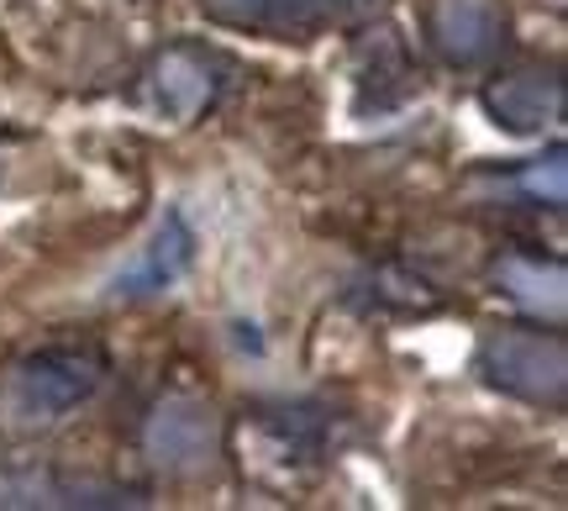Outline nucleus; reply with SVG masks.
<instances>
[{
  "label": "nucleus",
  "instance_id": "nucleus-5",
  "mask_svg": "<svg viewBox=\"0 0 568 511\" xmlns=\"http://www.w3.org/2000/svg\"><path fill=\"white\" fill-rule=\"evenodd\" d=\"M226 84V63L216 53H205V48H190V42H174V48H163L159 59L148 63V74H142V101L159 111L163 122H195L201 111L216 106Z\"/></svg>",
  "mask_w": 568,
  "mask_h": 511
},
{
  "label": "nucleus",
  "instance_id": "nucleus-6",
  "mask_svg": "<svg viewBox=\"0 0 568 511\" xmlns=\"http://www.w3.org/2000/svg\"><path fill=\"white\" fill-rule=\"evenodd\" d=\"M564 80L552 69H516V74H500L495 84H485V111L495 127L506 132H548V127L564 122Z\"/></svg>",
  "mask_w": 568,
  "mask_h": 511
},
{
  "label": "nucleus",
  "instance_id": "nucleus-4",
  "mask_svg": "<svg viewBox=\"0 0 568 511\" xmlns=\"http://www.w3.org/2000/svg\"><path fill=\"white\" fill-rule=\"evenodd\" d=\"M142 449L153 459V470L163 474H180V480L205 474L222 459V417L195 395H163L159 407L148 411Z\"/></svg>",
  "mask_w": 568,
  "mask_h": 511
},
{
  "label": "nucleus",
  "instance_id": "nucleus-7",
  "mask_svg": "<svg viewBox=\"0 0 568 511\" xmlns=\"http://www.w3.org/2000/svg\"><path fill=\"white\" fill-rule=\"evenodd\" d=\"M190 259H195V232H190V222H184L180 211H169L159 222V232H153V243L111 280V295H126V301L159 295V290H169L190 269Z\"/></svg>",
  "mask_w": 568,
  "mask_h": 511
},
{
  "label": "nucleus",
  "instance_id": "nucleus-9",
  "mask_svg": "<svg viewBox=\"0 0 568 511\" xmlns=\"http://www.w3.org/2000/svg\"><path fill=\"white\" fill-rule=\"evenodd\" d=\"M495 285L506 290L516 307L537 311L548 322H564V307H568V274L558 259H531V253H506L495 264Z\"/></svg>",
  "mask_w": 568,
  "mask_h": 511
},
{
  "label": "nucleus",
  "instance_id": "nucleus-1",
  "mask_svg": "<svg viewBox=\"0 0 568 511\" xmlns=\"http://www.w3.org/2000/svg\"><path fill=\"white\" fill-rule=\"evenodd\" d=\"M95 390H101V359L90 348H38L11 369L6 411L21 417V428H48L84 407Z\"/></svg>",
  "mask_w": 568,
  "mask_h": 511
},
{
  "label": "nucleus",
  "instance_id": "nucleus-3",
  "mask_svg": "<svg viewBox=\"0 0 568 511\" xmlns=\"http://www.w3.org/2000/svg\"><path fill=\"white\" fill-rule=\"evenodd\" d=\"M385 0H201L205 21L258 38H316L332 27H358L379 17Z\"/></svg>",
  "mask_w": 568,
  "mask_h": 511
},
{
  "label": "nucleus",
  "instance_id": "nucleus-2",
  "mask_svg": "<svg viewBox=\"0 0 568 511\" xmlns=\"http://www.w3.org/2000/svg\"><path fill=\"white\" fill-rule=\"evenodd\" d=\"M479 374L531 407H564L568 395V348L558 332L495 328L479 338Z\"/></svg>",
  "mask_w": 568,
  "mask_h": 511
},
{
  "label": "nucleus",
  "instance_id": "nucleus-8",
  "mask_svg": "<svg viewBox=\"0 0 568 511\" xmlns=\"http://www.w3.org/2000/svg\"><path fill=\"white\" fill-rule=\"evenodd\" d=\"M432 38H437L447 63L474 69V63H485L489 53L500 48V38H506V11H500V0H443Z\"/></svg>",
  "mask_w": 568,
  "mask_h": 511
},
{
  "label": "nucleus",
  "instance_id": "nucleus-10",
  "mask_svg": "<svg viewBox=\"0 0 568 511\" xmlns=\"http://www.w3.org/2000/svg\"><path fill=\"white\" fill-rule=\"evenodd\" d=\"M527 190L537 196V201H548V206H564V201H568V164H564V148H552L548 164L527 169Z\"/></svg>",
  "mask_w": 568,
  "mask_h": 511
}]
</instances>
